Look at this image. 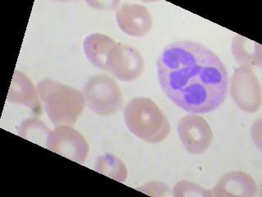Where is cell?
I'll return each instance as SVG.
<instances>
[{
    "instance_id": "cell-12",
    "label": "cell",
    "mask_w": 262,
    "mask_h": 197,
    "mask_svg": "<svg viewBox=\"0 0 262 197\" xmlns=\"http://www.w3.org/2000/svg\"><path fill=\"white\" fill-rule=\"evenodd\" d=\"M117 43V41L108 35L93 33L84 40L83 49L86 57L93 65L107 72L109 53Z\"/></svg>"
},
{
    "instance_id": "cell-8",
    "label": "cell",
    "mask_w": 262,
    "mask_h": 197,
    "mask_svg": "<svg viewBox=\"0 0 262 197\" xmlns=\"http://www.w3.org/2000/svg\"><path fill=\"white\" fill-rule=\"evenodd\" d=\"M178 135L185 150L192 154H201L210 147L213 142L211 127L199 115L189 114L180 119Z\"/></svg>"
},
{
    "instance_id": "cell-7",
    "label": "cell",
    "mask_w": 262,
    "mask_h": 197,
    "mask_svg": "<svg viewBox=\"0 0 262 197\" xmlns=\"http://www.w3.org/2000/svg\"><path fill=\"white\" fill-rule=\"evenodd\" d=\"M144 70L141 53L132 45L117 43L109 53L107 72L122 82L137 80Z\"/></svg>"
},
{
    "instance_id": "cell-4",
    "label": "cell",
    "mask_w": 262,
    "mask_h": 197,
    "mask_svg": "<svg viewBox=\"0 0 262 197\" xmlns=\"http://www.w3.org/2000/svg\"><path fill=\"white\" fill-rule=\"evenodd\" d=\"M82 94L89 109L100 116L115 114L123 105L120 86L113 77L104 74L91 76L84 85Z\"/></svg>"
},
{
    "instance_id": "cell-1",
    "label": "cell",
    "mask_w": 262,
    "mask_h": 197,
    "mask_svg": "<svg viewBox=\"0 0 262 197\" xmlns=\"http://www.w3.org/2000/svg\"><path fill=\"white\" fill-rule=\"evenodd\" d=\"M160 86L174 105L188 113L203 114L218 109L227 94V70L205 45L177 41L158 60Z\"/></svg>"
},
{
    "instance_id": "cell-11",
    "label": "cell",
    "mask_w": 262,
    "mask_h": 197,
    "mask_svg": "<svg viewBox=\"0 0 262 197\" xmlns=\"http://www.w3.org/2000/svg\"><path fill=\"white\" fill-rule=\"evenodd\" d=\"M7 101L13 105L27 107L35 114H40L42 111L37 87L23 72L16 71L13 74Z\"/></svg>"
},
{
    "instance_id": "cell-18",
    "label": "cell",
    "mask_w": 262,
    "mask_h": 197,
    "mask_svg": "<svg viewBox=\"0 0 262 197\" xmlns=\"http://www.w3.org/2000/svg\"><path fill=\"white\" fill-rule=\"evenodd\" d=\"M252 137L254 143L261 150V119H258L252 127Z\"/></svg>"
},
{
    "instance_id": "cell-17",
    "label": "cell",
    "mask_w": 262,
    "mask_h": 197,
    "mask_svg": "<svg viewBox=\"0 0 262 197\" xmlns=\"http://www.w3.org/2000/svg\"><path fill=\"white\" fill-rule=\"evenodd\" d=\"M136 189L138 191L151 196L163 197L171 195V190L166 183H160L157 181L148 182Z\"/></svg>"
},
{
    "instance_id": "cell-14",
    "label": "cell",
    "mask_w": 262,
    "mask_h": 197,
    "mask_svg": "<svg viewBox=\"0 0 262 197\" xmlns=\"http://www.w3.org/2000/svg\"><path fill=\"white\" fill-rule=\"evenodd\" d=\"M94 170L121 183H125L128 176V169L125 163L112 154L99 156L95 162Z\"/></svg>"
},
{
    "instance_id": "cell-5",
    "label": "cell",
    "mask_w": 262,
    "mask_h": 197,
    "mask_svg": "<svg viewBox=\"0 0 262 197\" xmlns=\"http://www.w3.org/2000/svg\"><path fill=\"white\" fill-rule=\"evenodd\" d=\"M230 94L241 110L255 113L261 107V86L253 70L246 67L236 68L230 82Z\"/></svg>"
},
{
    "instance_id": "cell-6",
    "label": "cell",
    "mask_w": 262,
    "mask_h": 197,
    "mask_svg": "<svg viewBox=\"0 0 262 197\" xmlns=\"http://www.w3.org/2000/svg\"><path fill=\"white\" fill-rule=\"evenodd\" d=\"M46 148L80 164L85 162L90 153L87 140L71 126H59L50 131Z\"/></svg>"
},
{
    "instance_id": "cell-15",
    "label": "cell",
    "mask_w": 262,
    "mask_h": 197,
    "mask_svg": "<svg viewBox=\"0 0 262 197\" xmlns=\"http://www.w3.org/2000/svg\"><path fill=\"white\" fill-rule=\"evenodd\" d=\"M51 130L38 117H31L23 122L18 134L24 139L46 147L47 140Z\"/></svg>"
},
{
    "instance_id": "cell-3",
    "label": "cell",
    "mask_w": 262,
    "mask_h": 197,
    "mask_svg": "<svg viewBox=\"0 0 262 197\" xmlns=\"http://www.w3.org/2000/svg\"><path fill=\"white\" fill-rule=\"evenodd\" d=\"M124 119L131 133L147 143L164 142L171 129L163 111L149 98L139 97L129 101L124 111Z\"/></svg>"
},
{
    "instance_id": "cell-10",
    "label": "cell",
    "mask_w": 262,
    "mask_h": 197,
    "mask_svg": "<svg viewBox=\"0 0 262 197\" xmlns=\"http://www.w3.org/2000/svg\"><path fill=\"white\" fill-rule=\"evenodd\" d=\"M257 192V185L252 176L241 171L228 172L221 176L213 188V196L253 197Z\"/></svg>"
},
{
    "instance_id": "cell-13",
    "label": "cell",
    "mask_w": 262,
    "mask_h": 197,
    "mask_svg": "<svg viewBox=\"0 0 262 197\" xmlns=\"http://www.w3.org/2000/svg\"><path fill=\"white\" fill-rule=\"evenodd\" d=\"M232 53L241 67L251 69L260 68L262 64V47L260 44L240 35L233 37Z\"/></svg>"
},
{
    "instance_id": "cell-2",
    "label": "cell",
    "mask_w": 262,
    "mask_h": 197,
    "mask_svg": "<svg viewBox=\"0 0 262 197\" xmlns=\"http://www.w3.org/2000/svg\"><path fill=\"white\" fill-rule=\"evenodd\" d=\"M37 90L45 113L53 125L76 124L85 106L82 93L72 86L49 78L41 80Z\"/></svg>"
},
{
    "instance_id": "cell-9",
    "label": "cell",
    "mask_w": 262,
    "mask_h": 197,
    "mask_svg": "<svg viewBox=\"0 0 262 197\" xmlns=\"http://www.w3.org/2000/svg\"><path fill=\"white\" fill-rule=\"evenodd\" d=\"M116 19L119 28L129 36H145L152 27V16L141 4H121L117 8Z\"/></svg>"
},
{
    "instance_id": "cell-16",
    "label": "cell",
    "mask_w": 262,
    "mask_h": 197,
    "mask_svg": "<svg viewBox=\"0 0 262 197\" xmlns=\"http://www.w3.org/2000/svg\"><path fill=\"white\" fill-rule=\"evenodd\" d=\"M173 195L174 197H211L213 194L196 183L189 181H180L173 188Z\"/></svg>"
}]
</instances>
